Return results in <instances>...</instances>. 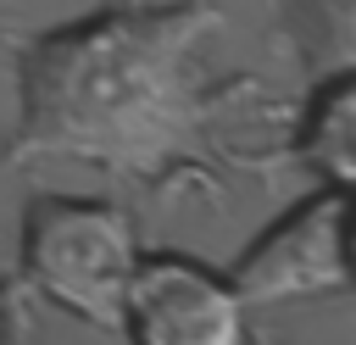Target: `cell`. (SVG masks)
<instances>
[{
  "mask_svg": "<svg viewBox=\"0 0 356 345\" xmlns=\"http://www.w3.org/2000/svg\"><path fill=\"white\" fill-rule=\"evenodd\" d=\"M345 223L350 200L345 189H317L295 211H284L273 228H261L245 256L234 262L228 284L245 306H278V300H312V295H339L350 284V256H345Z\"/></svg>",
  "mask_w": 356,
  "mask_h": 345,
  "instance_id": "3957f363",
  "label": "cell"
},
{
  "mask_svg": "<svg viewBox=\"0 0 356 345\" xmlns=\"http://www.w3.org/2000/svg\"><path fill=\"white\" fill-rule=\"evenodd\" d=\"M139 262L134 217L111 200L39 195L22 217V273L39 295L89 328H117L122 284Z\"/></svg>",
  "mask_w": 356,
  "mask_h": 345,
  "instance_id": "7a4b0ae2",
  "label": "cell"
},
{
  "mask_svg": "<svg viewBox=\"0 0 356 345\" xmlns=\"http://www.w3.org/2000/svg\"><path fill=\"white\" fill-rule=\"evenodd\" d=\"M300 161L323 172L328 189H350L356 178V78L339 72L312 95L306 128H300Z\"/></svg>",
  "mask_w": 356,
  "mask_h": 345,
  "instance_id": "5b68a950",
  "label": "cell"
},
{
  "mask_svg": "<svg viewBox=\"0 0 356 345\" xmlns=\"http://www.w3.org/2000/svg\"><path fill=\"white\" fill-rule=\"evenodd\" d=\"M0 328H6V289H0Z\"/></svg>",
  "mask_w": 356,
  "mask_h": 345,
  "instance_id": "8992f818",
  "label": "cell"
},
{
  "mask_svg": "<svg viewBox=\"0 0 356 345\" xmlns=\"http://www.w3.org/2000/svg\"><path fill=\"white\" fill-rule=\"evenodd\" d=\"M211 0L106 6L22 50V117L6 161H89L111 178H161L200 156L211 117L200 50Z\"/></svg>",
  "mask_w": 356,
  "mask_h": 345,
  "instance_id": "6da1fadb",
  "label": "cell"
},
{
  "mask_svg": "<svg viewBox=\"0 0 356 345\" xmlns=\"http://www.w3.org/2000/svg\"><path fill=\"white\" fill-rule=\"evenodd\" d=\"M128 345H245V300L195 256H139L122 284Z\"/></svg>",
  "mask_w": 356,
  "mask_h": 345,
  "instance_id": "277c9868",
  "label": "cell"
}]
</instances>
